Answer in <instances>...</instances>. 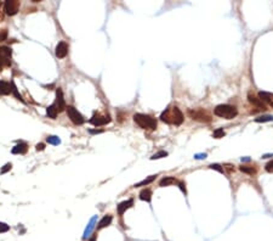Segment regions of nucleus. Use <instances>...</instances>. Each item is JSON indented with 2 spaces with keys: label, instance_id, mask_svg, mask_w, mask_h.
I'll return each mask as SVG.
<instances>
[{
  "label": "nucleus",
  "instance_id": "obj_1",
  "mask_svg": "<svg viewBox=\"0 0 273 241\" xmlns=\"http://www.w3.org/2000/svg\"><path fill=\"white\" fill-rule=\"evenodd\" d=\"M160 120H163L164 123H168V124L180 126V124H182L185 118H183V113L180 111V109L174 106V107H169L165 111L162 112Z\"/></svg>",
  "mask_w": 273,
  "mask_h": 241
},
{
  "label": "nucleus",
  "instance_id": "obj_2",
  "mask_svg": "<svg viewBox=\"0 0 273 241\" xmlns=\"http://www.w3.org/2000/svg\"><path fill=\"white\" fill-rule=\"evenodd\" d=\"M134 120L138 127H141L142 129H149L154 130L157 128V120L148 116V115H143V113H135L134 115Z\"/></svg>",
  "mask_w": 273,
  "mask_h": 241
},
{
  "label": "nucleus",
  "instance_id": "obj_3",
  "mask_svg": "<svg viewBox=\"0 0 273 241\" xmlns=\"http://www.w3.org/2000/svg\"><path fill=\"white\" fill-rule=\"evenodd\" d=\"M214 113L221 117V118H226V120H233L238 115V110L232 105H218L215 107Z\"/></svg>",
  "mask_w": 273,
  "mask_h": 241
},
{
  "label": "nucleus",
  "instance_id": "obj_4",
  "mask_svg": "<svg viewBox=\"0 0 273 241\" xmlns=\"http://www.w3.org/2000/svg\"><path fill=\"white\" fill-rule=\"evenodd\" d=\"M66 111H67V115H68L69 120H72L74 124L80 126V124H83V123L85 122L84 117L82 116V113L78 111L75 107H73V106H67V107H66Z\"/></svg>",
  "mask_w": 273,
  "mask_h": 241
},
{
  "label": "nucleus",
  "instance_id": "obj_5",
  "mask_svg": "<svg viewBox=\"0 0 273 241\" xmlns=\"http://www.w3.org/2000/svg\"><path fill=\"white\" fill-rule=\"evenodd\" d=\"M188 116L193 120L198 122H211V116L204 110H188Z\"/></svg>",
  "mask_w": 273,
  "mask_h": 241
},
{
  "label": "nucleus",
  "instance_id": "obj_6",
  "mask_svg": "<svg viewBox=\"0 0 273 241\" xmlns=\"http://www.w3.org/2000/svg\"><path fill=\"white\" fill-rule=\"evenodd\" d=\"M18 8H19V3L16 0H8L4 5V10L6 12V15L9 16H13L18 12Z\"/></svg>",
  "mask_w": 273,
  "mask_h": 241
},
{
  "label": "nucleus",
  "instance_id": "obj_7",
  "mask_svg": "<svg viewBox=\"0 0 273 241\" xmlns=\"http://www.w3.org/2000/svg\"><path fill=\"white\" fill-rule=\"evenodd\" d=\"M109 122H110V117L109 116H101L99 113H95L90 120L91 124H94L96 127L97 126H104V124H107Z\"/></svg>",
  "mask_w": 273,
  "mask_h": 241
},
{
  "label": "nucleus",
  "instance_id": "obj_8",
  "mask_svg": "<svg viewBox=\"0 0 273 241\" xmlns=\"http://www.w3.org/2000/svg\"><path fill=\"white\" fill-rule=\"evenodd\" d=\"M55 106H56V109L58 110V112L63 111L64 109H66V104H64V99H63V93H62V90H61L60 88L56 90V102H55Z\"/></svg>",
  "mask_w": 273,
  "mask_h": 241
},
{
  "label": "nucleus",
  "instance_id": "obj_9",
  "mask_svg": "<svg viewBox=\"0 0 273 241\" xmlns=\"http://www.w3.org/2000/svg\"><path fill=\"white\" fill-rule=\"evenodd\" d=\"M55 54H56V56H57L58 59H63V57H66L67 54H68V45H67V43H64V42H60V43L57 44V47H56Z\"/></svg>",
  "mask_w": 273,
  "mask_h": 241
},
{
  "label": "nucleus",
  "instance_id": "obj_10",
  "mask_svg": "<svg viewBox=\"0 0 273 241\" xmlns=\"http://www.w3.org/2000/svg\"><path fill=\"white\" fill-rule=\"evenodd\" d=\"M96 223H97V216H94L92 218L90 219V222L88 224V227H86V229H85V232H84V235H83V238L84 239H86L88 236H90L92 230L95 229V227H96Z\"/></svg>",
  "mask_w": 273,
  "mask_h": 241
},
{
  "label": "nucleus",
  "instance_id": "obj_11",
  "mask_svg": "<svg viewBox=\"0 0 273 241\" xmlns=\"http://www.w3.org/2000/svg\"><path fill=\"white\" fill-rule=\"evenodd\" d=\"M11 54H12V51H11V49L8 47H0V60L3 61H6V64L10 65V61L9 59L11 57Z\"/></svg>",
  "mask_w": 273,
  "mask_h": 241
},
{
  "label": "nucleus",
  "instance_id": "obj_12",
  "mask_svg": "<svg viewBox=\"0 0 273 241\" xmlns=\"http://www.w3.org/2000/svg\"><path fill=\"white\" fill-rule=\"evenodd\" d=\"M248 100L249 102L251 104V105H254L255 107H257V109H260V110H266V106H265V104L259 98H256L254 95H251V94H249L248 95Z\"/></svg>",
  "mask_w": 273,
  "mask_h": 241
},
{
  "label": "nucleus",
  "instance_id": "obj_13",
  "mask_svg": "<svg viewBox=\"0 0 273 241\" xmlns=\"http://www.w3.org/2000/svg\"><path fill=\"white\" fill-rule=\"evenodd\" d=\"M132 205H134V201L132 200H126V201H123V202H120L118 205V213L119 216H123L124 212L126 211L127 208H130V207H132Z\"/></svg>",
  "mask_w": 273,
  "mask_h": 241
},
{
  "label": "nucleus",
  "instance_id": "obj_14",
  "mask_svg": "<svg viewBox=\"0 0 273 241\" xmlns=\"http://www.w3.org/2000/svg\"><path fill=\"white\" fill-rule=\"evenodd\" d=\"M259 99L262 102H267L273 106V94L267 93V92H260L259 93Z\"/></svg>",
  "mask_w": 273,
  "mask_h": 241
},
{
  "label": "nucleus",
  "instance_id": "obj_15",
  "mask_svg": "<svg viewBox=\"0 0 273 241\" xmlns=\"http://www.w3.org/2000/svg\"><path fill=\"white\" fill-rule=\"evenodd\" d=\"M27 150H28V146H27V144L26 143H19L18 145H16L15 148L11 150V152L12 154H15V155H22V154H26L27 152Z\"/></svg>",
  "mask_w": 273,
  "mask_h": 241
},
{
  "label": "nucleus",
  "instance_id": "obj_16",
  "mask_svg": "<svg viewBox=\"0 0 273 241\" xmlns=\"http://www.w3.org/2000/svg\"><path fill=\"white\" fill-rule=\"evenodd\" d=\"M140 200L142 201H146V202H151L152 200V191L149 189H143L141 193H140Z\"/></svg>",
  "mask_w": 273,
  "mask_h": 241
},
{
  "label": "nucleus",
  "instance_id": "obj_17",
  "mask_svg": "<svg viewBox=\"0 0 273 241\" xmlns=\"http://www.w3.org/2000/svg\"><path fill=\"white\" fill-rule=\"evenodd\" d=\"M11 93V85L4 81H0V95H9Z\"/></svg>",
  "mask_w": 273,
  "mask_h": 241
},
{
  "label": "nucleus",
  "instance_id": "obj_18",
  "mask_svg": "<svg viewBox=\"0 0 273 241\" xmlns=\"http://www.w3.org/2000/svg\"><path fill=\"white\" fill-rule=\"evenodd\" d=\"M57 113H58V110L56 109L55 104L51 105V106H49V107L46 109V115H47V117L51 118V120H55V118L57 117Z\"/></svg>",
  "mask_w": 273,
  "mask_h": 241
},
{
  "label": "nucleus",
  "instance_id": "obj_19",
  "mask_svg": "<svg viewBox=\"0 0 273 241\" xmlns=\"http://www.w3.org/2000/svg\"><path fill=\"white\" fill-rule=\"evenodd\" d=\"M112 216H109V214H107V216H104L102 219L100 221V223H99V229H102V228H106V227H108L109 224L112 223Z\"/></svg>",
  "mask_w": 273,
  "mask_h": 241
},
{
  "label": "nucleus",
  "instance_id": "obj_20",
  "mask_svg": "<svg viewBox=\"0 0 273 241\" xmlns=\"http://www.w3.org/2000/svg\"><path fill=\"white\" fill-rule=\"evenodd\" d=\"M175 183H177V180H176L174 177H165V178H163V179L159 182V185L169 186V185H171V184H175Z\"/></svg>",
  "mask_w": 273,
  "mask_h": 241
},
{
  "label": "nucleus",
  "instance_id": "obj_21",
  "mask_svg": "<svg viewBox=\"0 0 273 241\" xmlns=\"http://www.w3.org/2000/svg\"><path fill=\"white\" fill-rule=\"evenodd\" d=\"M155 178H157V176H151V177H148V178H146V179H143V180H141L140 183H137V184H135V188H138V186H145V185H148V184H151L153 180H155Z\"/></svg>",
  "mask_w": 273,
  "mask_h": 241
},
{
  "label": "nucleus",
  "instance_id": "obj_22",
  "mask_svg": "<svg viewBox=\"0 0 273 241\" xmlns=\"http://www.w3.org/2000/svg\"><path fill=\"white\" fill-rule=\"evenodd\" d=\"M239 171L243 173H248V174H255L256 173V168L249 167V166H240Z\"/></svg>",
  "mask_w": 273,
  "mask_h": 241
},
{
  "label": "nucleus",
  "instance_id": "obj_23",
  "mask_svg": "<svg viewBox=\"0 0 273 241\" xmlns=\"http://www.w3.org/2000/svg\"><path fill=\"white\" fill-rule=\"evenodd\" d=\"M273 120V116H270V115H265V116H260L257 118H255V122L257 123H264V122H271Z\"/></svg>",
  "mask_w": 273,
  "mask_h": 241
},
{
  "label": "nucleus",
  "instance_id": "obj_24",
  "mask_svg": "<svg viewBox=\"0 0 273 241\" xmlns=\"http://www.w3.org/2000/svg\"><path fill=\"white\" fill-rule=\"evenodd\" d=\"M47 143L49 144H51V145H60L61 144V139L58 138V137H56V135H50V137H47Z\"/></svg>",
  "mask_w": 273,
  "mask_h": 241
},
{
  "label": "nucleus",
  "instance_id": "obj_25",
  "mask_svg": "<svg viewBox=\"0 0 273 241\" xmlns=\"http://www.w3.org/2000/svg\"><path fill=\"white\" fill-rule=\"evenodd\" d=\"M225 134H226V133H225V130L222 129V128H217V129L212 133V137H214L215 139H220V138H223Z\"/></svg>",
  "mask_w": 273,
  "mask_h": 241
},
{
  "label": "nucleus",
  "instance_id": "obj_26",
  "mask_svg": "<svg viewBox=\"0 0 273 241\" xmlns=\"http://www.w3.org/2000/svg\"><path fill=\"white\" fill-rule=\"evenodd\" d=\"M166 156H168V152H166V151H159V152L154 154V155L151 157V160H159V158L166 157Z\"/></svg>",
  "mask_w": 273,
  "mask_h": 241
},
{
  "label": "nucleus",
  "instance_id": "obj_27",
  "mask_svg": "<svg viewBox=\"0 0 273 241\" xmlns=\"http://www.w3.org/2000/svg\"><path fill=\"white\" fill-rule=\"evenodd\" d=\"M11 92L15 94V96L17 98L18 100H21V101H23V99H22V96H21V94L18 93V90H17V88H16V85L13 84V82L11 83Z\"/></svg>",
  "mask_w": 273,
  "mask_h": 241
},
{
  "label": "nucleus",
  "instance_id": "obj_28",
  "mask_svg": "<svg viewBox=\"0 0 273 241\" xmlns=\"http://www.w3.org/2000/svg\"><path fill=\"white\" fill-rule=\"evenodd\" d=\"M210 169H215V171H217L220 173H223V167L222 166H220L217 163H212V165H210L209 166Z\"/></svg>",
  "mask_w": 273,
  "mask_h": 241
},
{
  "label": "nucleus",
  "instance_id": "obj_29",
  "mask_svg": "<svg viewBox=\"0 0 273 241\" xmlns=\"http://www.w3.org/2000/svg\"><path fill=\"white\" fill-rule=\"evenodd\" d=\"M10 230V227L6 224V223L0 222V233H6Z\"/></svg>",
  "mask_w": 273,
  "mask_h": 241
},
{
  "label": "nucleus",
  "instance_id": "obj_30",
  "mask_svg": "<svg viewBox=\"0 0 273 241\" xmlns=\"http://www.w3.org/2000/svg\"><path fill=\"white\" fill-rule=\"evenodd\" d=\"M11 167H12V165H11V163H6L4 167L0 169V173H1V174H4V173H6V172H9L10 169H11Z\"/></svg>",
  "mask_w": 273,
  "mask_h": 241
},
{
  "label": "nucleus",
  "instance_id": "obj_31",
  "mask_svg": "<svg viewBox=\"0 0 273 241\" xmlns=\"http://www.w3.org/2000/svg\"><path fill=\"white\" fill-rule=\"evenodd\" d=\"M265 169H266L268 173H273V160H272V161H270V162L266 165Z\"/></svg>",
  "mask_w": 273,
  "mask_h": 241
},
{
  "label": "nucleus",
  "instance_id": "obj_32",
  "mask_svg": "<svg viewBox=\"0 0 273 241\" xmlns=\"http://www.w3.org/2000/svg\"><path fill=\"white\" fill-rule=\"evenodd\" d=\"M177 184H179V188L181 189V191L183 193V194L186 195L187 194V191H186V185H185V183L183 182H177Z\"/></svg>",
  "mask_w": 273,
  "mask_h": 241
},
{
  "label": "nucleus",
  "instance_id": "obj_33",
  "mask_svg": "<svg viewBox=\"0 0 273 241\" xmlns=\"http://www.w3.org/2000/svg\"><path fill=\"white\" fill-rule=\"evenodd\" d=\"M206 154H197V155H194V158L195 160H203V158H206Z\"/></svg>",
  "mask_w": 273,
  "mask_h": 241
},
{
  "label": "nucleus",
  "instance_id": "obj_34",
  "mask_svg": "<svg viewBox=\"0 0 273 241\" xmlns=\"http://www.w3.org/2000/svg\"><path fill=\"white\" fill-rule=\"evenodd\" d=\"M35 148H36V151H43V150L45 149V145L40 143V144H38V145H36Z\"/></svg>",
  "mask_w": 273,
  "mask_h": 241
},
{
  "label": "nucleus",
  "instance_id": "obj_35",
  "mask_svg": "<svg viewBox=\"0 0 273 241\" xmlns=\"http://www.w3.org/2000/svg\"><path fill=\"white\" fill-rule=\"evenodd\" d=\"M223 167H226V169H227L228 172H233V171H234V168H232V167H233L232 165H225Z\"/></svg>",
  "mask_w": 273,
  "mask_h": 241
},
{
  "label": "nucleus",
  "instance_id": "obj_36",
  "mask_svg": "<svg viewBox=\"0 0 273 241\" xmlns=\"http://www.w3.org/2000/svg\"><path fill=\"white\" fill-rule=\"evenodd\" d=\"M91 134H99V133H102L103 130H101V129H90L89 130Z\"/></svg>",
  "mask_w": 273,
  "mask_h": 241
},
{
  "label": "nucleus",
  "instance_id": "obj_37",
  "mask_svg": "<svg viewBox=\"0 0 273 241\" xmlns=\"http://www.w3.org/2000/svg\"><path fill=\"white\" fill-rule=\"evenodd\" d=\"M242 161H246V162H248V161H250V158H249V157H244V158L242 157Z\"/></svg>",
  "mask_w": 273,
  "mask_h": 241
},
{
  "label": "nucleus",
  "instance_id": "obj_38",
  "mask_svg": "<svg viewBox=\"0 0 273 241\" xmlns=\"http://www.w3.org/2000/svg\"><path fill=\"white\" fill-rule=\"evenodd\" d=\"M90 241H96V238H95V236H92V238L90 239Z\"/></svg>",
  "mask_w": 273,
  "mask_h": 241
},
{
  "label": "nucleus",
  "instance_id": "obj_39",
  "mask_svg": "<svg viewBox=\"0 0 273 241\" xmlns=\"http://www.w3.org/2000/svg\"><path fill=\"white\" fill-rule=\"evenodd\" d=\"M0 71H1V64H0Z\"/></svg>",
  "mask_w": 273,
  "mask_h": 241
},
{
  "label": "nucleus",
  "instance_id": "obj_40",
  "mask_svg": "<svg viewBox=\"0 0 273 241\" xmlns=\"http://www.w3.org/2000/svg\"><path fill=\"white\" fill-rule=\"evenodd\" d=\"M0 6H1V4H0Z\"/></svg>",
  "mask_w": 273,
  "mask_h": 241
}]
</instances>
